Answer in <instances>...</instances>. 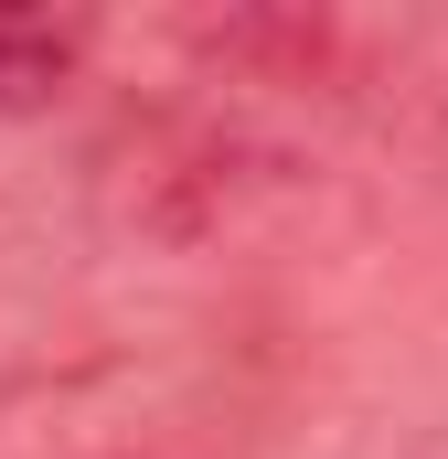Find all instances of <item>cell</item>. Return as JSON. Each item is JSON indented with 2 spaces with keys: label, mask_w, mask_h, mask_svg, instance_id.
Wrapping results in <instances>:
<instances>
[{
  "label": "cell",
  "mask_w": 448,
  "mask_h": 459,
  "mask_svg": "<svg viewBox=\"0 0 448 459\" xmlns=\"http://www.w3.org/2000/svg\"><path fill=\"white\" fill-rule=\"evenodd\" d=\"M97 11H0V117H54V97L97 65Z\"/></svg>",
  "instance_id": "6da1fadb"
}]
</instances>
